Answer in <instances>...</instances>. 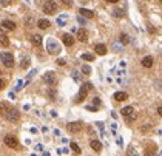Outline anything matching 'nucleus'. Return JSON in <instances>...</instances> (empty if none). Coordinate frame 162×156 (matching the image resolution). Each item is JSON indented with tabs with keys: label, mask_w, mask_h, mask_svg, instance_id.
Returning a JSON list of instances; mask_svg holds the SVG:
<instances>
[{
	"label": "nucleus",
	"mask_w": 162,
	"mask_h": 156,
	"mask_svg": "<svg viewBox=\"0 0 162 156\" xmlns=\"http://www.w3.org/2000/svg\"><path fill=\"white\" fill-rule=\"evenodd\" d=\"M57 64H59V65H62V66H64V65L66 64V60H65V59H57Z\"/></svg>",
	"instance_id": "nucleus-39"
},
{
	"label": "nucleus",
	"mask_w": 162,
	"mask_h": 156,
	"mask_svg": "<svg viewBox=\"0 0 162 156\" xmlns=\"http://www.w3.org/2000/svg\"><path fill=\"white\" fill-rule=\"evenodd\" d=\"M71 150H73L74 151V153H80V147L77 145V144H76V142H71Z\"/></svg>",
	"instance_id": "nucleus-28"
},
{
	"label": "nucleus",
	"mask_w": 162,
	"mask_h": 156,
	"mask_svg": "<svg viewBox=\"0 0 162 156\" xmlns=\"http://www.w3.org/2000/svg\"><path fill=\"white\" fill-rule=\"evenodd\" d=\"M43 81L46 83H49V85H54V83H56V74H54L53 71H48V73L43 76Z\"/></svg>",
	"instance_id": "nucleus-9"
},
{
	"label": "nucleus",
	"mask_w": 162,
	"mask_h": 156,
	"mask_svg": "<svg viewBox=\"0 0 162 156\" xmlns=\"http://www.w3.org/2000/svg\"><path fill=\"white\" fill-rule=\"evenodd\" d=\"M142 65L145 66V68H150V66L153 65V57H151V56L144 57V59H142Z\"/></svg>",
	"instance_id": "nucleus-21"
},
{
	"label": "nucleus",
	"mask_w": 162,
	"mask_h": 156,
	"mask_svg": "<svg viewBox=\"0 0 162 156\" xmlns=\"http://www.w3.org/2000/svg\"><path fill=\"white\" fill-rule=\"evenodd\" d=\"M8 110H10V107H8L6 102H0V114H5Z\"/></svg>",
	"instance_id": "nucleus-24"
},
{
	"label": "nucleus",
	"mask_w": 162,
	"mask_h": 156,
	"mask_svg": "<svg viewBox=\"0 0 162 156\" xmlns=\"http://www.w3.org/2000/svg\"><path fill=\"white\" fill-rule=\"evenodd\" d=\"M29 65H31V59H29V56H23V57L20 59V68H22V70H26Z\"/></svg>",
	"instance_id": "nucleus-15"
},
{
	"label": "nucleus",
	"mask_w": 162,
	"mask_h": 156,
	"mask_svg": "<svg viewBox=\"0 0 162 156\" xmlns=\"http://www.w3.org/2000/svg\"><path fill=\"white\" fill-rule=\"evenodd\" d=\"M94 50H96V53L99 56H105L107 54V47L103 45V43H97V45L94 47Z\"/></svg>",
	"instance_id": "nucleus-16"
},
{
	"label": "nucleus",
	"mask_w": 162,
	"mask_h": 156,
	"mask_svg": "<svg viewBox=\"0 0 162 156\" xmlns=\"http://www.w3.org/2000/svg\"><path fill=\"white\" fill-rule=\"evenodd\" d=\"M5 118H6V121L16 124V122H19V119H20V111L17 108H11L5 113Z\"/></svg>",
	"instance_id": "nucleus-2"
},
{
	"label": "nucleus",
	"mask_w": 162,
	"mask_h": 156,
	"mask_svg": "<svg viewBox=\"0 0 162 156\" xmlns=\"http://www.w3.org/2000/svg\"><path fill=\"white\" fill-rule=\"evenodd\" d=\"M49 20H46V19H40L39 22H37V26L40 29H46V28H49Z\"/></svg>",
	"instance_id": "nucleus-19"
},
{
	"label": "nucleus",
	"mask_w": 162,
	"mask_h": 156,
	"mask_svg": "<svg viewBox=\"0 0 162 156\" xmlns=\"http://www.w3.org/2000/svg\"><path fill=\"white\" fill-rule=\"evenodd\" d=\"M46 50H48L49 54H59V53H60L59 42H56L54 39H48V40H46Z\"/></svg>",
	"instance_id": "nucleus-1"
},
{
	"label": "nucleus",
	"mask_w": 162,
	"mask_h": 156,
	"mask_svg": "<svg viewBox=\"0 0 162 156\" xmlns=\"http://www.w3.org/2000/svg\"><path fill=\"white\" fill-rule=\"evenodd\" d=\"M111 16H113L114 19H122V17H125V12H124V10H120V8H116V10H113V12H111Z\"/></svg>",
	"instance_id": "nucleus-17"
},
{
	"label": "nucleus",
	"mask_w": 162,
	"mask_h": 156,
	"mask_svg": "<svg viewBox=\"0 0 162 156\" xmlns=\"http://www.w3.org/2000/svg\"><path fill=\"white\" fill-rule=\"evenodd\" d=\"M0 45L2 47H10V37H6L5 34H0Z\"/></svg>",
	"instance_id": "nucleus-22"
},
{
	"label": "nucleus",
	"mask_w": 162,
	"mask_h": 156,
	"mask_svg": "<svg viewBox=\"0 0 162 156\" xmlns=\"http://www.w3.org/2000/svg\"><path fill=\"white\" fill-rule=\"evenodd\" d=\"M93 104H94V107H99V105H100V97L94 96V99H93Z\"/></svg>",
	"instance_id": "nucleus-35"
},
{
	"label": "nucleus",
	"mask_w": 162,
	"mask_h": 156,
	"mask_svg": "<svg viewBox=\"0 0 162 156\" xmlns=\"http://www.w3.org/2000/svg\"><path fill=\"white\" fill-rule=\"evenodd\" d=\"M0 29L2 31H14L16 23L11 20H3V22H0Z\"/></svg>",
	"instance_id": "nucleus-8"
},
{
	"label": "nucleus",
	"mask_w": 162,
	"mask_h": 156,
	"mask_svg": "<svg viewBox=\"0 0 162 156\" xmlns=\"http://www.w3.org/2000/svg\"><path fill=\"white\" fill-rule=\"evenodd\" d=\"M82 73H85V74H90V73H91V68H90L88 65H83V66H82Z\"/></svg>",
	"instance_id": "nucleus-34"
},
{
	"label": "nucleus",
	"mask_w": 162,
	"mask_h": 156,
	"mask_svg": "<svg viewBox=\"0 0 162 156\" xmlns=\"http://www.w3.org/2000/svg\"><path fill=\"white\" fill-rule=\"evenodd\" d=\"M3 142H5V145H6V147H10V148H17V147H19V139H17L16 136H12V135L5 136Z\"/></svg>",
	"instance_id": "nucleus-5"
},
{
	"label": "nucleus",
	"mask_w": 162,
	"mask_h": 156,
	"mask_svg": "<svg viewBox=\"0 0 162 156\" xmlns=\"http://www.w3.org/2000/svg\"><path fill=\"white\" fill-rule=\"evenodd\" d=\"M145 156H156V147H150V148H145Z\"/></svg>",
	"instance_id": "nucleus-25"
},
{
	"label": "nucleus",
	"mask_w": 162,
	"mask_h": 156,
	"mask_svg": "<svg viewBox=\"0 0 162 156\" xmlns=\"http://www.w3.org/2000/svg\"><path fill=\"white\" fill-rule=\"evenodd\" d=\"M90 88H93V85H91V82H87V83H83L82 87H80V90H79V94H77V97H76V102H82L85 97H87V94H88V90Z\"/></svg>",
	"instance_id": "nucleus-4"
},
{
	"label": "nucleus",
	"mask_w": 162,
	"mask_h": 156,
	"mask_svg": "<svg viewBox=\"0 0 162 156\" xmlns=\"http://www.w3.org/2000/svg\"><path fill=\"white\" fill-rule=\"evenodd\" d=\"M36 150H39V151L43 150V145H42V144H37V145H36Z\"/></svg>",
	"instance_id": "nucleus-43"
},
{
	"label": "nucleus",
	"mask_w": 162,
	"mask_h": 156,
	"mask_svg": "<svg viewBox=\"0 0 162 156\" xmlns=\"http://www.w3.org/2000/svg\"><path fill=\"white\" fill-rule=\"evenodd\" d=\"M148 128H150V125H142L141 130H142V131H145V130H148Z\"/></svg>",
	"instance_id": "nucleus-44"
},
{
	"label": "nucleus",
	"mask_w": 162,
	"mask_h": 156,
	"mask_svg": "<svg viewBox=\"0 0 162 156\" xmlns=\"http://www.w3.org/2000/svg\"><path fill=\"white\" fill-rule=\"evenodd\" d=\"M31 43L36 47H42V43H43V37L40 34H34V36H31Z\"/></svg>",
	"instance_id": "nucleus-11"
},
{
	"label": "nucleus",
	"mask_w": 162,
	"mask_h": 156,
	"mask_svg": "<svg viewBox=\"0 0 162 156\" xmlns=\"http://www.w3.org/2000/svg\"><path fill=\"white\" fill-rule=\"evenodd\" d=\"M79 12H80V16H82V17H87V19H93V17H94V12L91 10H87V8H80Z\"/></svg>",
	"instance_id": "nucleus-14"
},
{
	"label": "nucleus",
	"mask_w": 162,
	"mask_h": 156,
	"mask_svg": "<svg viewBox=\"0 0 162 156\" xmlns=\"http://www.w3.org/2000/svg\"><path fill=\"white\" fill-rule=\"evenodd\" d=\"M82 59H83V60H90V62H91V60H94V56H93V54H90V53H83V54H82Z\"/></svg>",
	"instance_id": "nucleus-27"
},
{
	"label": "nucleus",
	"mask_w": 162,
	"mask_h": 156,
	"mask_svg": "<svg viewBox=\"0 0 162 156\" xmlns=\"http://www.w3.org/2000/svg\"><path fill=\"white\" fill-rule=\"evenodd\" d=\"M96 108H97V107H90V105L87 107V110H88V111H96Z\"/></svg>",
	"instance_id": "nucleus-42"
},
{
	"label": "nucleus",
	"mask_w": 162,
	"mask_h": 156,
	"mask_svg": "<svg viewBox=\"0 0 162 156\" xmlns=\"http://www.w3.org/2000/svg\"><path fill=\"white\" fill-rule=\"evenodd\" d=\"M127 156H139V153L133 148V147H130V148L127 150Z\"/></svg>",
	"instance_id": "nucleus-29"
},
{
	"label": "nucleus",
	"mask_w": 162,
	"mask_h": 156,
	"mask_svg": "<svg viewBox=\"0 0 162 156\" xmlns=\"http://www.w3.org/2000/svg\"><path fill=\"white\" fill-rule=\"evenodd\" d=\"M134 113V108L131 105H128V107H124L122 110H120V114H124V116H128V114H131Z\"/></svg>",
	"instance_id": "nucleus-23"
},
{
	"label": "nucleus",
	"mask_w": 162,
	"mask_h": 156,
	"mask_svg": "<svg viewBox=\"0 0 162 156\" xmlns=\"http://www.w3.org/2000/svg\"><path fill=\"white\" fill-rule=\"evenodd\" d=\"M0 60H2V64L6 66V68H12L14 66V57H12L11 53H2L0 54Z\"/></svg>",
	"instance_id": "nucleus-3"
},
{
	"label": "nucleus",
	"mask_w": 162,
	"mask_h": 156,
	"mask_svg": "<svg viewBox=\"0 0 162 156\" xmlns=\"http://www.w3.org/2000/svg\"><path fill=\"white\" fill-rule=\"evenodd\" d=\"M137 118V114L136 113H131V114H128V116H125V119H127L128 122H131V121H134V119Z\"/></svg>",
	"instance_id": "nucleus-32"
},
{
	"label": "nucleus",
	"mask_w": 162,
	"mask_h": 156,
	"mask_svg": "<svg viewBox=\"0 0 162 156\" xmlns=\"http://www.w3.org/2000/svg\"><path fill=\"white\" fill-rule=\"evenodd\" d=\"M65 23H66V16H62V17L57 19V25H59V26H64Z\"/></svg>",
	"instance_id": "nucleus-30"
},
{
	"label": "nucleus",
	"mask_w": 162,
	"mask_h": 156,
	"mask_svg": "<svg viewBox=\"0 0 162 156\" xmlns=\"http://www.w3.org/2000/svg\"><path fill=\"white\" fill-rule=\"evenodd\" d=\"M62 42H64L66 47H71V45H74V37L70 33H66V34L62 36Z\"/></svg>",
	"instance_id": "nucleus-10"
},
{
	"label": "nucleus",
	"mask_w": 162,
	"mask_h": 156,
	"mask_svg": "<svg viewBox=\"0 0 162 156\" xmlns=\"http://www.w3.org/2000/svg\"><path fill=\"white\" fill-rule=\"evenodd\" d=\"M3 88H5V81L0 79V90H3Z\"/></svg>",
	"instance_id": "nucleus-41"
},
{
	"label": "nucleus",
	"mask_w": 162,
	"mask_h": 156,
	"mask_svg": "<svg viewBox=\"0 0 162 156\" xmlns=\"http://www.w3.org/2000/svg\"><path fill=\"white\" fill-rule=\"evenodd\" d=\"M49 97H51V101L56 99V91L54 90H49Z\"/></svg>",
	"instance_id": "nucleus-38"
},
{
	"label": "nucleus",
	"mask_w": 162,
	"mask_h": 156,
	"mask_svg": "<svg viewBox=\"0 0 162 156\" xmlns=\"http://www.w3.org/2000/svg\"><path fill=\"white\" fill-rule=\"evenodd\" d=\"M114 101H118V102H124V101H127L128 99V94L125 91H118V93H114Z\"/></svg>",
	"instance_id": "nucleus-12"
},
{
	"label": "nucleus",
	"mask_w": 162,
	"mask_h": 156,
	"mask_svg": "<svg viewBox=\"0 0 162 156\" xmlns=\"http://www.w3.org/2000/svg\"><path fill=\"white\" fill-rule=\"evenodd\" d=\"M119 42L122 43V45H128V43H130V36L125 34V33H122V34L119 36Z\"/></svg>",
	"instance_id": "nucleus-20"
},
{
	"label": "nucleus",
	"mask_w": 162,
	"mask_h": 156,
	"mask_svg": "<svg viewBox=\"0 0 162 156\" xmlns=\"http://www.w3.org/2000/svg\"><path fill=\"white\" fill-rule=\"evenodd\" d=\"M77 22H79L80 25H85V23H87V20H85L82 16H79V17H77Z\"/></svg>",
	"instance_id": "nucleus-37"
},
{
	"label": "nucleus",
	"mask_w": 162,
	"mask_h": 156,
	"mask_svg": "<svg viewBox=\"0 0 162 156\" xmlns=\"http://www.w3.org/2000/svg\"><path fill=\"white\" fill-rule=\"evenodd\" d=\"M105 2H110V3H116V2H119V0H105Z\"/></svg>",
	"instance_id": "nucleus-46"
},
{
	"label": "nucleus",
	"mask_w": 162,
	"mask_h": 156,
	"mask_svg": "<svg viewBox=\"0 0 162 156\" xmlns=\"http://www.w3.org/2000/svg\"><path fill=\"white\" fill-rule=\"evenodd\" d=\"M62 3H64L65 6H71L73 5V0H62Z\"/></svg>",
	"instance_id": "nucleus-36"
},
{
	"label": "nucleus",
	"mask_w": 162,
	"mask_h": 156,
	"mask_svg": "<svg viewBox=\"0 0 162 156\" xmlns=\"http://www.w3.org/2000/svg\"><path fill=\"white\" fill-rule=\"evenodd\" d=\"M157 114H162V107H161V105L157 107Z\"/></svg>",
	"instance_id": "nucleus-45"
},
{
	"label": "nucleus",
	"mask_w": 162,
	"mask_h": 156,
	"mask_svg": "<svg viewBox=\"0 0 162 156\" xmlns=\"http://www.w3.org/2000/svg\"><path fill=\"white\" fill-rule=\"evenodd\" d=\"M82 128H83L82 122H71V124L66 125V130L70 133H79V131H82Z\"/></svg>",
	"instance_id": "nucleus-7"
},
{
	"label": "nucleus",
	"mask_w": 162,
	"mask_h": 156,
	"mask_svg": "<svg viewBox=\"0 0 162 156\" xmlns=\"http://www.w3.org/2000/svg\"><path fill=\"white\" fill-rule=\"evenodd\" d=\"M43 11L46 12V14H54V12L57 11V3L54 2V0H48V2L43 5Z\"/></svg>",
	"instance_id": "nucleus-6"
},
{
	"label": "nucleus",
	"mask_w": 162,
	"mask_h": 156,
	"mask_svg": "<svg viewBox=\"0 0 162 156\" xmlns=\"http://www.w3.org/2000/svg\"><path fill=\"white\" fill-rule=\"evenodd\" d=\"M25 25L28 26V28L34 26V19H33V17H26V19H25Z\"/></svg>",
	"instance_id": "nucleus-26"
},
{
	"label": "nucleus",
	"mask_w": 162,
	"mask_h": 156,
	"mask_svg": "<svg viewBox=\"0 0 162 156\" xmlns=\"http://www.w3.org/2000/svg\"><path fill=\"white\" fill-rule=\"evenodd\" d=\"M0 3H2V6H11L12 5V0H0Z\"/></svg>",
	"instance_id": "nucleus-33"
},
{
	"label": "nucleus",
	"mask_w": 162,
	"mask_h": 156,
	"mask_svg": "<svg viewBox=\"0 0 162 156\" xmlns=\"http://www.w3.org/2000/svg\"><path fill=\"white\" fill-rule=\"evenodd\" d=\"M20 88H23V82L19 81V83H17V87H16V90H20Z\"/></svg>",
	"instance_id": "nucleus-40"
},
{
	"label": "nucleus",
	"mask_w": 162,
	"mask_h": 156,
	"mask_svg": "<svg viewBox=\"0 0 162 156\" xmlns=\"http://www.w3.org/2000/svg\"><path fill=\"white\" fill-rule=\"evenodd\" d=\"M73 79H74L76 82H80V81H82V76H80V73H77V71H74V73H73Z\"/></svg>",
	"instance_id": "nucleus-31"
},
{
	"label": "nucleus",
	"mask_w": 162,
	"mask_h": 156,
	"mask_svg": "<svg viewBox=\"0 0 162 156\" xmlns=\"http://www.w3.org/2000/svg\"><path fill=\"white\" fill-rule=\"evenodd\" d=\"M90 145H91V148L94 151H100L102 150V144H100V141H97V139H93L91 142H90Z\"/></svg>",
	"instance_id": "nucleus-18"
},
{
	"label": "nucleus",
	"mask_w": 162,
	"mask_h": 156,
	"mask_svg": "<svg viewBox=\"0 0 162 156\" xmlns=\"http://www.w3.org/2000/svg\"><path fill=\"white\" fill-rule=\"evenodd\" d=\"M77 39L80 42H87L88 40V33H87V29H77Z\"/></svg>",
	"instance_id": "nucleus-13"
}]
</instances>
